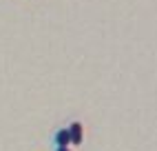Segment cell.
Wrapping results in <instances>:
<instances>
[{
	"mask_svg": "<svg viewBox=\"0 0 157 151\" xmlns=\"http://www.w3.org/2000/svg\"><path fill=\"white\" fill-rule=\"evenodd\" d=\"M69 133H71V145H82V140H84V124L80 120H73L69 124Z\"/></svg>",
	"mask_w": 157,
	"mask_h": 151,
	"instance_id": "1",
	"label": "cell"
},
{
	"mask_svg": "<svg viewBox=\"0 0 157 151\" xmlns=\"http://www.w3.org/2000/svg\"><path fill=\"white\" fill-rule=\"evenodd\" d=\"M53 147H71V133L69 127H62L53 133Z\"/></svg>",
	"mask_w": 157,
	"mask_h": 151,
	"instance_id": "2",
	"label": "cell"
},
{
	"mask_svg": "<svg viewBox=\"0 0 157 151\" xmlns=\"http://www.w3.org/2000/svg\"><path fill=\"white\" fill-rule=\"evenodd\" d=\"M53 151H73V149H71V147H56Z\"/></svg>",
	"mask_w": 157,
	"mask_h": 151,
	"instance_id": "3",
	"label": "cell"
}]
</instances>
